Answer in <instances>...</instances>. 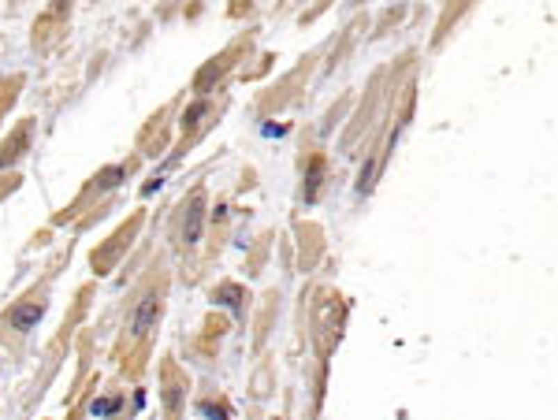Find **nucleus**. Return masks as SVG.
I'll return each mask as SVG.
<instances>
[{
    "instance_id": "nucleus-1",
    "label": "nucleus",
    "mask_w": 558,
    "mask_h": 420,
    "mask_svg": "<svg viewBox=\"0 0 558 420\" xmlns=\"http://www.w3.org/2000/svg\"><path fill=\"white\" fill-rule=\"evenodd\" d=\"M157 312H160V301H157L153 294H149V298H142V305H138L134 320H131V331H134V335H145V331L153 328Z\"/></svg>"
},
{
    "instance_id": "nucleus-2",
    "label": "nucleus",
    "mask_w": 558,
    "mask_h": 420,
    "mask_svg": "<svg viewBox=\"0 0 558 420\" xmlns=\"http://www.w3.org/2000/svg\"><path fill=\"white\" fill-rule=\"evenodd\" d=\"M198 234H201V197L190 201V209H186V223H182V242H198Z\"/></svg>"
},
{
    "instance_id": "nucleus-3",
    "label": "nucleus",
    "mask_w": 558,
    "mask_h": 420,
    "mask_svg": "<svg viewBox=\"0 0 558 420\" xmlns=\"http://www.w3.org/2000/svg\"><path fill=\"white\" fill-rule=\"evenodd\" d=\"M41 320V305H26V309H15L12 312V328L15 331H30Z\"/></svg>"
}]
</instances>
